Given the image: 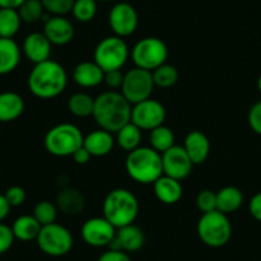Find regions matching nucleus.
Instances as JSON below:
<instances>
[{
	"instance_id": "f257e3e1",
	"label": "nucleus",
	"mask_w": 261,
	"mask_h": 261,
	"mask_svg": "<svg viewBox=\"0 0 261 261\" xmlns=\"http://www.w3.org/2000/svg\"><path fill=\"white\" fill-rule=\"evenodd\" d=\"M132 105L127 101L120 92L105 91L95 99L94 117L100 129L110 134H117L118 130L130 122Z\"/></svg>"
},
{
	"instance_id": "f03ea898",
	"label": "nucleus",
	"mask_w": 261,
	"mask_h": 261,
	"mask_svg": "<svg viewBox=\"0 0 261 261\" xmlns=\"http://www.w3.org/2000/svg\"><path fill=\"white\" fill-rule=\"evenodd\" d=\"M68 84L64 67L55 60L37 63L30 72L27 85L30 91L39 99H54L63 94Z\"/></svg>"
},
{
	"instance_id": "7ed1b4c3",
	"label": "nucleus",
	"mask_w": 261,
	"mask_h": 261,
	"mask_svg": "<svg viewBox=\"0 0 261 261\" xmlns=\"http://www.w3.org/2000/svg\"><path fill=\"white\" fill-rule=\"evenodd\" d=\"M125 172L140 185H152L163 175L162 154L149 146L137 147L128 152Z\"/></svg>"
},
{
	"instance_id": "20e7f679",
	"label": "nucleus",
	"mask_w": 261,
	"mask_h": 261,
	"mask_svg": "<svg viewBox=\"0 0 261 261\" xmlns=\"http://www.w3.org/2000/svg\"><path fill=\"white\" fill-rule=\"evenodd\" d=\"M140 212V204L136 196L125 188H115L105 196L102 213L115 228L134 224Z\"/></svg>"
},
{
	"instance_id": "39448f33",
	"label": "nucleus",
	"mask_w": 261,
	"mask_h": 261,
	"mask_svg": "<svg viewBox=\"0 0 261 261\" xmlns=\"http://www.w3.org/2000/svg\"><path fill=\"white\" fill-rule=\"evenodd\" d=\"M84 134L72 123H60L45 135L44 146L49 154L58 158L72 156L84 145Z\"/></svg>"
},
{
	"instance_id": "423d86ee",
	"label": "nucleus",
	"mask_w": 261,
	"mask_h": 261,
	"mask_svg": "<svg viewBox=\"0 0 261 261\" xmlns=\"http://www.w3.org/2000/svg\"><path fill=\"white\" fill-rule=\"evenodd\" d=\"M197 236L204 245L212 248L225 246L232 237V224L228 215L219 210L202 214L197 222Z\"/></svg>"
},
{
	"instance_id": "0eeeda50",
	"label": "nucleus",
	"mask_w": 261,
	"mask_h": 261,
	"mask_svg": "<svg viewBox=\"0 0 261 261\" xmlns=\"http://www.w3.org/2000/svg\"><path fill=\"white\" fill-rule=\"evenodd\" d=\"M129 58V49L124 39L118 36H108L96 45L94 51V62L104 72L122 69Z\"/></svg>"
},
{
	"instance_id": "6e6552de",
	"label": "nucleus",
	"mask_w": 261,
	"mask_h": 261,
	"mask_svg": "<svg viewBox=\"0 0 261 261\" xmlns=\"http://www.w3.org/2000/svg\"><path fill=\"white\" fill-rule=\"evenodd\" d=\"M130 58L137 68L152 72L167 63L168 47L159 37H144L132 47Z\"/></svg>"
},
{
	"instance_id": "1a4fd4ad",
	"label": "nucleus",
	"mask_w": 261,
	"mask_h": 261,
	"mask_svg": "<svg viewBox=\"0 0 261 261\" xmlns=\"http://www.w3.org/2000/svg\"><path fill=\"white\" fill-rule=\"evenodd\" d=\"M40 250L47 256L60 257L73 247V236L68 229L58 223L42 225L36 238Z\"/></svg>"
},
{
	"instance_id": "9d476101",
	"label": "nucleus",
	"mask_w": 261,
	"mask_h": 261,
	"mask_svg": "<svg viewBox=\"0 0 261 261\" xmlns=\"http://www.w3.org/2000/svg\"><path fill=\"white\" fill-rule=\"evenodd\" d=\"M155 84L151 72L135 67L124 73L120 94L127 99L130 105H135L150 99Z\"/></svg>"
},
{
	"instance_id": "9b49d317",
	"label": "nucleus",
	"mask_w": 261,
	"mask_h": 261,
	"mask_svg": "<svg viewBox=\"0 0 261 261\" xmlns=\"http://www.w3.org/2000/svg\"><path fill=\"white\" fill-rule=\"evenodd\" d=\"M165 118H167V110L164 105L151 97L132 105L130 122L136 124L141 130H151L159 125H163Z\"/></svg>"
},
{
	"instance_id": "f8f14e48",
	"label": "nucleus",
	"mask_w": 261,
	"mask_h": 261,
	"mask_svg": "<svg viewBox=\"0 0 261 261\" xmlns=\"http://www.w3.org/2000/svg\"><path fill=\"white\" fill-rule=\"evenodd\" d=\"M108 22L115 36L124 39L136 32L139 27V14L134 6L127 2H120L114 4L109 11Z\"/></svg>"
},
{
	"instance_id": "ddd939ff",
	"label": "nucleus",
	"mask_w": 261,
	"mask_h": 261,
	"mask_svg": "<svg viewBox=\"0 0 261 261\" xmlns=\"http://www.w3.org/2000/svg\"><path fill=\"white\" fill-rule=\"evenodd\" d=\"M117 228L104 217L90 218L81 228V236L85 243L91 247H105L109 246L115 237Z\"/></svg>"
},
{
	"instance_id": "4468645a",
	"label": "nucleus",
	"mask_w": 261,
	"mask_h": 261,
	"mask_svg": "<svg viewBox=\"0 0 261 261\" xmlns=\"http://www.w3.org/2000/svg\"><path fill=\"white\" fill-rule=\"evenodd\" d=\"M163 174L172 177L174 179L182 180L192 172V162L187 155L183 146L174 145L162 154Z\"/></svg>"
},
{
	"instance_id": "2eb2a0df",
	"label": "nucleus",
	"mask_w": 261,
	"mask_h": 261,
	"mask_svg": "<svg viewBox=\"0 0 261 261\" xmlns=\"http://www.w3.org/2000/svg\"><path fill=\"white\" fill-rule=\"evenodd\" d=\"M145 233L140 227L128 224L117 229L115 237L109 243V250H120L124 252H136L145 245Z\"/></svg>"
},
{
	"instance_id": "dca6fc26",
	"label": "nucleus",
	"mask_w": 261,
	"mask_h": 261,
	"mask_svg": "<svg viewBox=\"0 0 261 261\" xmlns=\"http://www.w3.org/2000/svg\"><path fill=\"white\" fill-rule=\"evenodd\" d=\"M51 45L64 46L73 40L74 27L68 18L60 16H50L46 22H44V32Z\"/></svg>"
},
{
	"instance_id": "f3484780",
	"label": "nucleus",
	"mask_w": 261,
	"mask_h": 261,
	"mask_svg": "<svg viewBox=\"0 0 261 261\" xmlns=\"http://www.w3.org/2000/svg\"><path fill=\"white\" fill-rule=\"evenodd\" d=\"M55 205L58 207V212L62 214L68 215V217H76L80 215L85 210L86 206V200L82 195L81 191L74 187H65L60 188L55 197Z\"/></svg>"
},
{
	"instance_id": "a211bd4d",
	"label": "nucleus",
	"mask_w": 261,
	"mask_h": 261,
	"mask_svg": "<svg viewBox=\"0 0 261 261\" xmlns=\"http://www.w3.org/2000/svg\"><path fill=\"white\" fill-rule=\"evenodd\" d=\"M51 46V42L42 32H32V34L27 35L24 39L22 51L32 63L37 64V63L50 59Z\"/></svg>"
},
{
	"instance_id": "6ab92c4d",
	"label": "nucleus",
	"mask_w": 261,
	"mask_h": 261,
	"mask_svg": "<svg viewBox=\"0 0 261 261\" xmlns=\"http://www.w3.org/2000/svg\"><path fill=\"white\" fill-rule=\"evenodd\" d=\"M183 149L186 150L193 165H200L209 158L210 141L206 135L200 130H191L186 136Z\"/></svg>"
},
{
	"instance_id": "aec40b11",
	"label": "nucleus",
	"mask_w": 261,
	"mask_h": 261,
	"mask_svg": "<svg viewBox=\"0 0 261 261\" xmlns=\"http://www.w3.org/2000/svg\"><path fill=\"white\" fill-rule=\"evenodd\" d=\"M105 72L95 62H81L74 67L72 79L84 89H92L104 82Z\"/></svg>"
},
{
	"instance_id": "412c9836",
	"label": "nucleus",
	"mask_w": 261,
	"mask_h": 261,
	"mask_svg": "<svg viewBox=\"0 0 261 261\" xmlns=\"http://www.w3.org/2000/svg\"><path fill=\"white\" fill-rule=\"evenodd\" d=\"M154 193L156 199L165 205H174L182 199L183 188L180 180L163 174L154 183Z\"/></svg>"
},
{
	"instance_id": "4be33fe9",
	"label": "nucleus",
	"mask_w": 261,
	"mask_h": 261,
	"mask_svg": "<svg viewBox=\"0 0 261 261\" xmlns=\"http://www.w3.org/2000/svg\"><path fill=\"white\" fill-rule=\"evenodd\" d=\"M115 145L113 134L104 129H96L84 139V147L91 156L101 158L110 154Z\"/></svg>"
},
{
	"instance_id": "5701e85b",
	"label": "nucleus",
	"mask_w": 261,
	"mask_h": 261,
	"mask_svg": "<svg viewBox=\"0 0 261 261\" xmlns=\"http://www.w3.org/2000/svg\"><path fill=\"white\" fill-rule=\"evenodd\" d=\"M22 49L13 39L0 37V76L9 74L21 63Z\"/></svg>"
},
{
	"instance_id": "b1692460",
	"label": "nucleus",
	"mask_w": 261,
	"mask_h": 261,
	"mask_svg": "<svg viewBox=\"0 0 261 261\" xmlns=\"http://www.w3.org/2000/svg\"><path fill=\"white\" fill-rule=\"evenodd\" d=\"M24 110V100L13 91L0 92V122L9 123L18 119Z\"/></svg>"
},
{
	"instance_id": "393cba45",
	"label": "nucleus",
	"mask_w": 261,
	"mask_h": 261,
	"mask_svg": "<svg viewBox=\"0 0 261 261\" xmlns=\"http://www.w3.org/2000/svg\"><path fill=\"white\" fill-rule=\"evenodd\" d=\"M243 193L236 186H225L217 192V210L228 215L234 213L242 206Z\"/></svg>"
},
{
	"instance_id": "a878e982",
	"label": "nucleus",
	"mask_w": 261,
	"mask_h": 261,
	"mask_svg": "<svg viewBox=\"0 0 261 261\" xmlns=\"http://www.w3.org/2000/svg\"><path fill=\"white\" fill-rule=\"evenodd\" d=\"M41 227L42 225L37 222L34 215H21L14 220L12 230H13L14 238L29 242V241L36 240Z\"/></svg>"
},
{
	"instance_id": "bb28decb",
	"label": "nucleus",
	"mask_w": 261,
	"mask_h": 261,
	"mask_svg": "<svg viewBox=\"0 0 261 261\" xmlns=\"http://www.w3.org/2000/svg\"><path fill=\"white\" fill-rule=\"evenodd\" d=\"M141 139V129H140L136 124L129 122L125 125H123V127L118 130L115 142H117V145L120 149L124 150V151L127 152H130L134 151V150H136L137 147H140Z\"/></svg>"
},
{
	"instance_id": "cd10ccee",
	"label": "nucleus",
	"mask_w": 261,
	"mask_h": 261,
	"mask_svg": "<svg viewBox=\"0 0 261 261\" xmlns=\"http://www.w3.org/2000/svg\"><path fill=\"white\" fill-rule=\"evenodd\" d=\"M21 17L17 9L0 8V37L13 39L21 29Z\"/></svg>"
},
{
	"instance_id": "c85d7f7f",
	"label": "nucleus",
	"mask_w": 261,
	"mask_h": 261,
	"mask_svg": "<svg viewBox=\"0 0 261 261\" xmlns=\"http://www.w3.org/2000/svg\"><path fill=\"white\" fill-rule=\"evenodd\" d=\"M149 140L150 147H152L155 151L160 152V154H163L175 145V136L173 130L164 124L150 130Z\"/></svg>"
},
{
	"instance_id": "c756f323",
	"label": "nucleus",
	"mask_w": 261,
	"mask_h": 261,
	"mask_svg": "<svg viewBox=\"0 0 261 261\" xmlns=\"http://www.w3.org/2000/svg\"><path fill=\"white\" fill-rule=\"evenodd\" d=\"M95 99L85 92H76L68 100V110L77 118H87L94 113Z\"/></svg>"
},
{
	"instance_id": "7c9ffc66",
	"label": "nucleus",
	"mask_w": 261,
	"mask_h": 261,
	"mask_svg": "<svg viewBox=\"0 0 261 261\" xmlns=\"http://www.w3.org/2000/svg\"><path fill=\"white\" fill-rule=\"evenodd\" d=\"M151 73L155 86L160 87V89H170L177 84L178 79H179L178 69L174 65L167 64V63L158 67Z\"/></svg>"
},
{
	"instance_id": "2f4dec72",
	"label": "nucleus",
	"mask_w": 261,
	"mask_h": 261,
	"mask_svg": "<svg viewBox=\"0 0 261 261\" xmlns=\"http://www.w3.org/2000/svg\"><path fill=\"white\" fill-rule=\"evenodd\" d=\"M17 11L21 17V21L30 24L41 21L42 16L46 13L41 0H24V3Z\"/></svg>"
},
{
	"instance_id": "473e14b6",
	"label": "nucleus",
	"mask_w": 261,
	"mask_h": 261,
	"mask_svg": "<svg viewBox=\"0 0 261 261\" xmlns=\"http://www.w3.org/2000/svg\"><path fill=\"white\" fill-rule=\"evenodd\" d=\"M72 14L74 19L81 23H87L92 21L97 13V2L96 0H74Z\"/></svg>"
},
{
	"instance_id": "72a5a7b5",
	"label": "nucleus",
	"mask_w": 261,
	"mask_h": 261,
	"mask_svg": "<svg viewBox=\"0 0 261 261\" xmlns=\"http://www.w3.org/2000/svg\"><path fill=\"white\" fill-rule=\"evenodd\" d=\"M58 207L55 202H50L44 200V201L37 202L36 206L34 207V217L36 218L37 222L41 225H47L55 223L58 217Z\"/></svg>"
},
{
	"instance_id": "f704fd0d",
	"label": "nucleus",
	"mask_w": 261,
	"mask_h": 261,
	"mask_svg": "<svg viewBox=\"0 0 261 261\" xmlns=\"http://www.w3.org/2000/svg\"><path fill=\"white\" fill-rule=\"evenodd\" d=\"M41 3L50 16L65 17L72 12L74 0H41Z\"/></svg>"
},
{
	"instance_id": "c9c22d12",
	"label": "nucleus",
	"mask_w": 261,
	"mask_h": 261,
	"mask_svg": "<svg viewBox=\"0 0 261 261\" xmlns=\"http://www.w3.org/2000/svg\"><path fill=\"white\" fill-rule=\"evenodd\" d=\"M196 205L202 214L217 210V192L212 190L200 191L196 197Z\"/></svg>"
},
{
	"instance_id": "e433bc0d",
	"label": "nucleus",
	"mask_w": 261,
	"mask_h": 261,
	"mask_svg": "<svg viewBox=\"0 0 261 261\" xmlns=\"http://www.w3.org/2000/svg\"><path fill=\"white\" fill-rule=\"evenodd\" d=\"M7 201L11 205V207H17L23 205V202L26 201V191L24 188H22L21 186H11L8 190L4 193Z\"/></svg>"
},
{
	"instance_id": "4c0bfd02",
	"label": "nucleus",
	"mask_w": 261,
	"mask_h": 261,
	"mask_svg": "<svg viewBox=\"0 0 261 261\" xmlns=\"http://www.w3.org/2000/svg\"><path fill=\"white\" fill-rule=\"evenodd\" d=\"M14 240L16 238H14L12 227H8L7 224L0 223V255L9 251V248L13 246Z\"/></svg>"
},
{
	"instance_id": "58836bf2",
	"label": "nucleus",
	"mask_w": 261,
	"mask_h": 261,
	"mask_svg": "<svg viewBox=\"0 0 261 261\" xmlns=\"http://www.w3.org/2000/svg\"><path fill=\"white\" fill-rule=\"evenodd\" d=\"M248 124L255 134L261 136V101L255 102L248 112Z\"/></svg>"
},
{
	"instance_id": "ea45409f",
	"label": "nucleus",
	"mask_w": 261,
	"mask_h": 261,
	"mask_svg": "<svg viewBox=\"0 0 261 261\" xmlns=\"http://www.w3.org/2000/svg\"><path fill=\"white\" fill-rule=\"evenodd\" d=\"M123 79H124V73H123L120 69L105 72L104 84L107 85L109 89H112L113 91H115L117 89H120V87H122Z\"/></svg>"
},
{
	"instance_id": "a19ab883",
	"label": "nucleus",
	"mask_w": 261,
	"mask_h": 261,
	"mask_svg": "<svg viewBox=\"0 0 261 261\" xmlns=\"http://www.w3.org/2000/svg\"><path fill=\"white\" fill-rule=\"evenodd\" d=\"M97 261H132L129 255L120 250H108L99 256Z\"/></svg>"
},
{
	"instance_id": "79ce46f5",
	"label": "nucleus",
	"mask_w": 261,
	"mask_h": 261,
	"mask_svg": "<svg viewBox=\"0 0 261 261\" xmlns=\"http://www.w3.org/2000/svg\"><path fill=\"white\" fill-rule=\"evenodd\" d=\"M248 210H250V214L252 215L253 219L261 223V192H257L251 197Z\"/></svg>"
},
{
	"instance_id": "37998d69",
	"label": "nucleus",
	"mask_w": 261,
	"mask_h": 261,
	"mask_svg": "<svg viewBox=\"0 0 261 261\" xmlns=\"http://www.w3.org/2000/svg\"><path fill=\"white\" fill-rule=\"evenodd\" d=\"M72 158H73V160L76 164L84 165V164H87L92 156L90 155V152L85 149L84 145H82V147H80V149L77 150L73 155H72Z\"/></svg>"
},
{
	"instance_id": "c03bdc74",
	"label": "nucleus",
	"mask_w": 261,
	"mask_h": 261,
	"mask_svg": "<svg viewBox=\"0 0 261 261\" xmlns=\"http://www.w3.org/2000/svg\"><path fill=\"white\" fill-rule=\"evenodd\" d=\"M11 212V205L7 201L6 196L0 193V222L6 219Z\"/></svg>"
},
{
	"instance_id": "a18cd8bd",
	"label": "nucleus",
	"mask_w": 261,
	"mask_h": 261,
	"mask_svg": "<svg viewBox=\"0 0 261 261\" xmlns=\"http://www.w3.org/2000/svg\"><path fill=\"white\" fill-rule=\"evenodd\" d=\"M24 0H0V8H8V9H18Z\"/></svg>"
},
{
	"instance_id": "49530a36",
	"label": "nucleus",
	"mask_w": 261,
	"mask_h": 261,
	"mask_svg": "<svg viewBox=\"0 0 261 261\" xmlns=\"http://www.w3.org/2000/svg\"><path fill=\"white\" fill-rule=\"evenodd\" d=\"M257 89H258V91H260V94H261V74H260V77H258V80H257Z\"/></svg>"
},
{
	"instance_id": "de8ad7c7",
	"label": "nucleus",
	"mask_w": 261,
	"mask_h": 261,
	"mask_svg": "<svg viewBox=\"0 0 261 261\" xmlns=\"http://www.w3.org/2000/svg\"><path fill=\"white\" fill-rule=\"evenodd\" d=\"M96 2L97 3H99V2L100 3H107V2H112V0H96Z\"/></svg>"
}]
</instances>
